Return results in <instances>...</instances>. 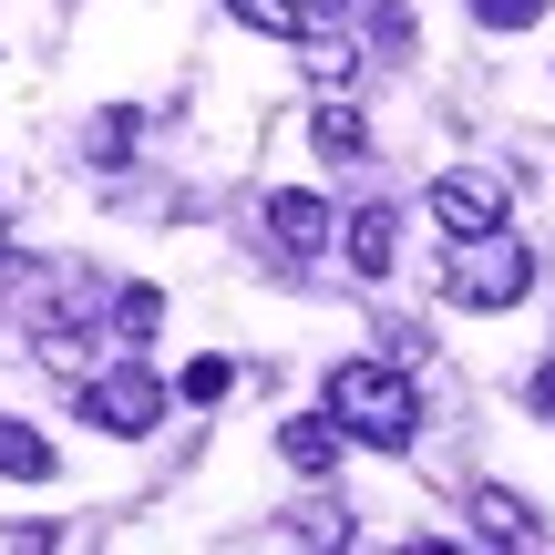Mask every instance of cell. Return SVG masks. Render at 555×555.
<instances>
[{"instance_id": "1", "label": "cell", "mask_w": 555, "mask_h": 555, "mask_svg": "<svg viewBox=\"0 0 555 555\" xmlns=\"http://www.w3.org/2000/svg\"><path fill=\"white\" fill-rule=\"evenodd\" d=\"M319 412H330L350 442H371V453H412V433H422V391H412L401 360H339Z\"/></svg>"}, {"instance_id": "15", "label": "cell", "mask_w": 555, "mask_h": 555, "mask_svg": "<svg viewBox=\"0 0 555 555\" xmlns=\"http://www.w3.org/2000/svg\"><path fill=\"white\" fill-rule=\"evenodd\" d=\"M237 391V360H185V401H227Z\"/></svg>"}, {"instance_id": "20", "label": "cell", "mask_w": 555, "mask_h": 555, "mask_svg": "<svg viewBox=\"0 0 555 555\" xmlns=\"http://www.w3.org/2000/svg\"><path fill=\"white\" fill-rule=\"evenodd\" d=\"M319 21H330V0H319Z\"/></svg>"}, {"instance_id": "5", "label": "cell", "mask_w": 555, "mask_h": 555, "mask_svg": "<svg viewBox=\"0 0 555 555\" xmlns=\"http://www.w3.org/2000/svg\"><path fill=\"white\" fill-rule=\"evenodd\" d=\"M268 237L288 247V258H319V247L339 237V217H330V196H309V185H278L268 196Z\"/></svg>"}, {"instance_id": "9", "label": "cell", "mask_w": 555, "mask_h": 555, "mask_svg": "<svg viewBox=\"0 0 555 555\" xmlns=\"http://www.w3.org/2000/svg\"><path fill=\"white\" fill-rule=\"evenodd\" d=\"M62 474V453L31 433V422H0V483H52Z\"/></svg>"}, {"instance_id": "4", "label": "cell", "mask_w": 555, "mask_h": 555, "mask_svg": "<svg viewBox=\"0 0 555 555\" xmlns=\"http://www.w3.org/2000/svg\"><path fill=\"white\" fill-rule=\"evenodd\" d=\"M433 217L453 227V237H483V227H504V217H515V185H504L494 165H453V176L433 185Z\"/></svg>"}, {"instance_id": "10", "label": "cell", "mask_w": 555, "mask_h": 555, "mask_svg": "<svg viewBox=\"0 0 555 555\" xmlns=\"http://www.w3.org/2000/svg\"><path fill=\"white\" fill-rule=\"evenodd\" d=\"M309 144H319V155H339V165H350V155H371V124H360L350 103H319V114H309Z\"/></svg>"}, {"instance_id": "18", "label": "cell", "mask_w": 555, "mask_h": 555, "mask_svg": "<svg viewBox=\"0 0 555 555\" xmlns=\"http://www.w3.org/2000/svg\"><path fill=\"white\" fill-rule=\"evenodd\" d=\"M124 144H134V114H103V124H93V155H103V165H114V155H124Z\"/></svg>"}, {"instance_id": "6", "label": "cell", "mask_w": 555, "mask_h": 555, "mask_svg": "<svg viewBox=\"0 0 555 555\" xmlns=\"http://www.w3.org/2000/svg\"><path fill=\"white\" fill-rule=\"evenodd\" d=\"M474 535H494V545H545V515L525 494H504V483H483L474 494Z\"/></svg>"}, {"instance_id": "14", "label": "cell", "mask_w": 555, "mask_h": 555, "mask_svg": "<svg viewBox=\"0 0 555 555\" xmlns=\"http://www.w3.org/2000/svg\"><path fill=\"white\" fill-rule=\"evenodd\" d=\"M114 330H124V339H155V330H165V288H124V298H114Z\"/></svg>"}, {"instance_id": "16", "label": "cell", "mask_w": 555, "mask_h": 555, "mask_svg": "<svg viewBox=\"0 0 555 555\" xmlns=\"http://www.w3.org/2000/svg\"><path fill=\"white\" fill-rule=\"evenodd\" d=\"M360 21H371V41H380V52H412V11H401V0H371Z\"/></svg>"}, {"instance_id": "17", "label": "cell", "mask_w": 555, "mask_h": 555, "mask_svg": "<svg viewBox=\"0 0 555 555\" xmlns=\"http://www.w3.org/2000/svg\"><path fill=\"white\" fill-rule=\"evenodd\" d=\"M483 31H525V21H545V0H474Z\"/></svg>"}, {"instance_id": "12", "label": "cell", "mask_w": 555, "mask_h": 555, "mask_svg": "<svg viewBox=\"0 0 555 555\" xmlns=\"http://www.w3.org/2000/svg\"><path fill=\"white\" fill-rule=\"evenodd\" d=\"M227 11H237L247 31H278V41H298V31H309V0H227Z\"/></svg>"}, {"instance_id": "2", "label": "cell", "mask_w": 555, "mask_h": 555, "mask_svg": "<svg viewBox=\"0 0 555 555\" xmlns=\"http://www.w3.org/2000/svg\"><path fill=\"white\" fill-rule=\"evenodd\" d=\"M525 288H535V247H515L504 227L463 237V258L442 268V298H453V309H515Z\"/></svg>"}, {"instance_id": "13", "label": "cell", "mask_w": 555, "mask_h": 555, "mask_svg": "<svg viewBox=\"0 0 555 555\" xmlns=\"http://www.w3.org/2000/svg\"><path fill=\"white\" fill-rule=\"evenodd\" d=\"M298 41H309V73L319 82H350L360 73V41H339V31H298Z\"/></svg>"}, {"instance_id": "11", "label": "cell", "mask_w": 555, "mask_h": 555, "mask_svg": "<svg viewBox=\"0 0 555 555\" xmlns=\"http://www.w3.org/2000/svg\"><path fill=\"white\" fill-rule=\"evenodd\" d=\"M278 535H288V545H350V515H339V504L319 494V504H298V515L278 525Z\"/></svg>"}, {"instance_id": "19", "label": "cell", "mask_w": 555, "mask_h": 555, "mask_svg": "<svg viewBox=\"0 0 555 555\" xmlns=\"http://www.w3.org/2000/svg\"><path fill=\"white\" fill-rule=\"evenodd\" d=\"M525 401H535V412L555 422V360H545V371H535V380H525Z\"/></svg>"}, {"instance_id": "8", "label": "cell", "mask_w": 555, "mask_h": 555, "mask_svg": "<svg viewBox=\"0 0 555 555\" xmlns=\"http://www.w3.org/2000/svg\"><path fill=\"white\" fill-rule=\"evenodd\" d=\"M339 442H350V433H339L330 412H298V422H278V453H288L298 474H330V463H339Z\"/></svg>"}, {"instance_id": "3", "label": "cell", "mask_w": 555, "mask_h": 555, "mask_svg": "<svg viewBox=\"0 0 555 555\" xmlns=\"http://www.w3.org/2000/svg\"><path fill=\"white\" fill-rule=\"evenodd\" d=\"M82 422H93V433H114V442H144V433L165 422L155 360H103V371H82Z\"/></svg>"}, {"instance_id": "7", "label": "cell", "mask_w": 555, "mask_h": 555, "mask_svg": "<svg viewBox=\"0 0 555 555\" xmlns=\"http://www.w3.org/2000/svg\"><path fill=\"white\" fill-rule=\"evenodd\" d=\"M339 237H350V268L360 278H391V258H401V217H391V206H360Z\"/></svg>"}]
</instances>
